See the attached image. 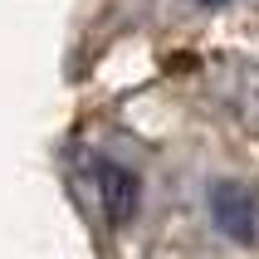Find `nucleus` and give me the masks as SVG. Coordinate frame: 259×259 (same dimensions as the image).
<instances>
[{
    "label": "nucleus",
    "mask_w": 259,
    "mask_h": 259,
    "mask_svg": "<svg viewBox=\"0 0 259 259\" xmlns=\"http://www.w3.org/2000/svg\"><path fill=\"white\" fill-rule=\"evenodd\" d=\"M205 201H210V220H215L230 240L259 245V196L245 181H215Z\"/></svg>",
    "instance_id": "nucleus-1"
},
{
    "label": "nucleus",
    "mask_w": 259,
    "mask_h": 259,
    "mask_svg": "<svg viewBox=\"0 0 259 259\" xmlns=\"http://www.w3.org/2000/svg\"><path fill=\"white\" fill-rule=\"evenodd\" d=\"M98 201H103V215H108V225L113 230H122L132 215H137V196H142V186H137V176L127 171V166H117V161H98Z\"/></svg>",
    "instance_id": "nucleus-2"
},
{
    "label": "nucleus",
    "mask_w": 259,
    "mask_h": 259,
    "mask_svg": "<svg viewBox=\"0 0 259 259\" xmlns=\"http://www.w3.org/2000/svg\"><path fill=\"white\" fill-rule=\"evenodd\" d=\"M196 5H205V10H220V5H230V0H196Z\"/></svg>",
    "instance_id": "nucleus-3"
}]
</instances>
